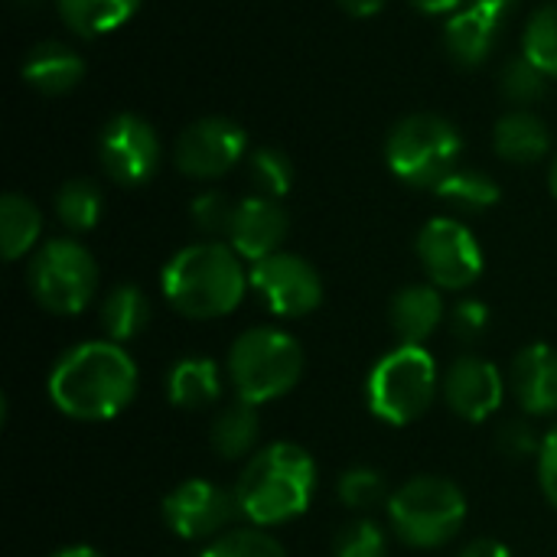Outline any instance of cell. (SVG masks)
Returning a JSON list of instances; mask_svg holds the SVG:
<instances>
[{"instance_id": "29", "label": "cell", "mask_w": 557, "mask_h": 557, "mask_svg": "<svg viewBox=\"0 0 557 557\" xmlns=\"http://www.w3.org/2000/svg\"><path fill=\"white\" fill-rule=\"evenodd\" d=\"M525 55L548 78H557V0L532 13L525 26Z\"/></svg>"}, {"instance_id": "42", "label": "cell", "mask_w": 557, "mask_h": 557, "mask_svg": "<svg viewBox=\"0 0 557 557\" xmlns=\"http://www.w3.org/2000/svg\"><path fill=\"white\" fill-rule=\"evenodd\" d=\"M52 557H104L98 555L95 548H88V545H75V548H62V552H55Z\"/></svg>"}, {"instance_id": "28", "label": "cell", "mask_w": 557, "mask_h": 557, "mask_svg": "<svg viewBox=\"0 0 557 557\" xmlns=\"http://www.w3.org/2000/svg\"><path fill=\"white\" fill-rule=\"evenodd\" d=\"M248 170H251V183L258 186V196L281 199L294 186V163L277 147H258L248 160Z\"/></svg>"}, {"instance_id": "2", "label": "cell", "mask_w": 557, "mask_h": 557, "mask_svg": "<svg viewBox=\"0 0 557 557\" xmlns=\"http://www.w3.org/2000/svg\"><path fill=\"white\" fill-rule=\"evenodd\" d=\"M238 258L242 255L222 242H199L176 251L160 277L166 304L186 320L228 317L251 284Z\"/></svg>"}, {"instance_id": "16", "label": "cell", "mask_w": 557, "mask_h": 557, "mask_svg": "<svg viewBox=\"0 0 557 557\" xmlns=\"http://www.w3.org/2000/svg\"><path fill=\"white\" fill-rule=\"evenodd\" d=\"M509 388L522 411L535 418L557 414V349L545 343L525 346L512 362Z\"/></svg>"}, {"instance_id": "5", "label": "cell", "mask_w": 557, "mask_h": 557, "mask_svg": "<svg viewBox=\"0 0 557 557\" xmlns=\"http://www.w3.org/2000/svg\"><path fill=\"white\" fill-rule=\"evenodd\" d=\"M437 395V362L424 346H398L375 362L366 398L379 421L392 428L414 424Z\"/></svg>"}, {"instance_id": "43", "label": "cell", "mask_w": 557, "mask_h": 557, "mask_svg": "<svg viewBox=\"0 0 557 557\" xmlns=\"http://www.w3.org/2000/svg\"><path fill=\"white\" fill-rule=\"evenodd\" d=\"M548 183H552V193H555V199H557V157H555V163H552V180H548Z\"/></svg>"}, {"instance_id": "33", "label": "cell", "mask_w": 557, "mask_h": 557, "mask_svg": "<svg viewBox=\"0 0 557 557\" xmlns=\"http://www.w3.org/2000/svg\"><path fill=\"white\" fill-rule=\"evenodd\" d=\"M385 552H388L385 532L369 519L346 525L333 545V557H385Z\"/></svg>"}, {"instance_id": "31", "label": "cell", "mask_w": 557, "mask_h": 557, "mask_svg": "<svg viewBox=\"0 0 557 557\" xmlns=\"http://www.w3.org/2000/svg\"><path fill=\"white\" fill-rule=\"evenodd\" d=\"M503 95L516 104H532L545 95V85H548V75L522 52L519 59H512L506 69H503Z\"/></svg>"}, {"instance_id": "26", "label": "cell", "mask_w": 557, "mask_h": 557, "mask_svg": "<svg viewBox=\"0 0 557 557\" xmlns=\"http://www.w3.org/2000/svg\"><path fill=\"white\" fill-rule=\"evenodd\" d=\"M101 209H104V196L101 186L91 180H69L55 193V212L62 225L72 232H91L101 219Z\"/></svg>"}, {"instance_id": "21", "label": "cell", "mask_w": 557, "mask_h": 557, "mask_svg": "<svg viewBox=\"0 0 557 557\" xmlns=\"http://www.w3.org/2000/svg\"><path fill=\"white\" fill-rule=\"evenodd\" d=\"M55 7L75 36L98 39L121 29L140 10V0H55Z\"/></svg>"}, {"instance_id": "38", "label": "cell", "mask_w": 557, "mask_h": 557, "mask_svg": "<svg viewBox=\"0 0 557 557\" xmlns=\"http://www.w3.org/2000/svg\"><path fill=\"white\" fill-rule=\"evenodd\" d=\"M460 557H512V552L503 545V542H493V539H480V542H473V545H467L463 548V555Z\"/></svg>"}, {"instance_id": "40", "label": "cell", "mask_w": 557, "mask_h": 557, "mask_svg": "<svg viewBox=\"0 0 557 557\" xmlns=\"http://www.w3.org/2000/svg\"><path fill=\"white\" fill-rule=\"evenodd\" d=\"M476 7H483L486 13H493L496 20H509L512 13H516V7H519V0H473Z\"/></svg>"}, {"instance_id": "35", "label": "cell", "mask_w": 557, "mask_h": 557, "mask_svg": "<svg viewBox=\"0 0 557 557\" xmlns=\"http://www.w3.org/2000/svg\"><path fill=\"white\" fill-rule=\"evenodd\" d=\"M450 326H454V336H457V339L476 343V339L486 333V326H490V310H486V304H480V300H463V304H457V310H454V317H450Z\"/></svg>"}, {"instance_id": "8", "label": "cell", "mask_w": 557, "mask_h": 557, "mask_svg": "<svg viewBox=\"0 0 557 557\" xmlns=\"http://www.w3.org/2000/svg\"><path fill=\"white\" fill-rule=\"evenodd\" d=\"M29 290L39 307L59 317L85 310L98 290V264L72 238L46 242L29 261Z\"/></svg>"}, {"instance_id": "9", "label": "cell", "mask_w": 557, "mask_h": 557, "mask_svg": "<svg viewBox=\"0 0 557 557\" xmlns=\"http://www.w3.org/2000/svg\"><path fill=\"white\" fill-rule=\"evenodd\" d=\"M418 258L441 290H467L483 274V248L457 219H431L418 235Z\"/></svg>"}, {"instance_id": "25", "label": "cell", "mask_w": 557, "mask_h": 557, "mask_svg": "<svg viewBox=\"0 0 557 557\" xmlns=\"http://www.w3.org/2000/svg\"><path fill=\"white\" fill-rule=\"evenodd\" d=\"M39 232H42L39 209L26 196L7 193L0 199V245H3V258L7 261L23 258L36 245Z\"/></svg>"}, {"instance_id": "6", "label": "cell", "mask_w": 557, "mask_h": 557, "mask_svg": "<svg viewBox=\"0 0 557 557\" xmlns=\"http://www.w3.org/2000/svg\"><path fill=\"white\" fill-rule=\"evenodd\" d=\"M398 539L411 548H441L467 522V496L444 476H414L388 503Z\"/></svg>"}, {"instance_id": "37", "label": "cell", "mask_w": 557, "mask_h": 557, "mask_svg": "<svg viewBox=\"0 0 557 557\" xmlns=\"http://www.w3.org/2000/svg\"><path fill=\"white\" fill-rule=\"evenodd\" d=\"M539 483H542L548 503L557 509V428L542 441V450H539Z\"/></svg>"}, {"instance_id": "20", "label": "cell", "mask_w": 557, "mask_h": 557, "mask_svg": "<svg viewBox=\"0 0 557 557\" xmlns=\"http://www.w3.org/2000/svg\"><path fill=\"white\" fill-rule=\"evenodd\" d=\"M493 140H496V153L509 163H539L552 147V134H548L545 121L525 108L506 114L496 124Z\"/></svg>"}, {"instance_id": "3", "label": "cell", "mask_w": 557, "mask_h": 557, "mask_svg": "<svg viewBox=\"0 0 557 557\" xmlns=\"http://www.w3.org/2000/svg\"><path fill=\"white\" fill-rule=\"evenodd\" d=\"M317 490V463L300 444H268L258 450L235 486L238 512L258 529L284 525L307 512Z\"/></svg>"}, {"instance_id": "24", "label": "cell", "mask_w": 557, "mask_h": 557, "mask_svg": "<svg viewBox=\"0 0 557 557\" xmlns=\"http://www.w3.org/2000/svg\"><path fill=\"white\" fill-rule=\"evenodd\" d=\"M147 320H150V300L134 284L114 287L101 304V326L111 343H127V339L140 336Z\"/></svg>"}, {"instance_id": "34", "label": "cell", "mask_w": 557, "mask_h": 557, "mask_svg": "<svg viewBox=\"0 0 557 557\" xmlns=\"http://www.w3.org/2000/svg\"><path fill=\"white\" fill-rule=\"evenodd\" d=\"M235 206L225 193H202L193 202V222L196 228L209 232V235H228L232 219H235Z\"/></svg>"}, {"instance_id": "23", "label": "cell", "mask_w": 557, "mask_h": 557, "mask_svg": "<svg viewBox=\"0 0 557 557\" xmlns=\"http://www.w3.org/2000/svg\"><path fill=\"white\" fill-rule=\"evenodd\" d=\"M258 434H261V418H258V405H248V401H235L228 405L215 424H212V447L222 460H242L245 454L255 450L258 444Z\"/></svg>"}, {"instance_id": "4", "label": "cell", "mask_w": 557, "mask_h": 557, "mask_svg": "<svg viewBox=\"0 0 557 557\" xmlns=\"http://www.w3.org/2000/svg\"><path fill=\"white\" fill-rule=\"evenodd\" d=\"M228 375L235 395L248 405H268L287 395L304 375V349L300 343L271 326L245 330L228 352Z\"/></svg>"}, {"instance_id": "12", "label": "cell", "mask_w": 557, "mask_h": 557, "mask_svg": "<svg viewBox=\"0 0 557 557\" xmlns=\"http://www.w3.org/2000/svg\"><path fill=\"white\" fill-rule=\"evenodd\" d=\"M251 287L264 297L271 313L277 317H307L323 304V281L310 261L300 255L277 251L258 261L251 271Z\"/></svg>"}, {"instance_id": "10", "label": "cell", "mask_w": 557, "mask_h": 557, "mask_svg": "<svg viewBox=\"0 0 557 557\" xmlns=\"http://www.w3.org/2000/svg\"><path fill=\"white\" fill-rule=\"evenodd\" d=\"M98 157L104 173L121 186H140L160 166V137L140 114H114L98 134Z\"/></svg>"}, {"instance_id": "14", "label": "cell", "mask_w": 557, "mask_h": 557, "mask_svg": "<svg viewBox=\"0 0 557 557\" xmlns=\"http://www.w3.org/2000/svg\"><path fill=\"white\" fill-rule=\"evenodd\" d=\"M506 395L503 375L493 362L480 356H460L444 375V398L463 421H486L499 411Z\"/></svg>"}, {"instance_id": "30", "label": "cell", "mask_w": 557, "mask_h": 557, "mask_svg": "<svg viewBox=\"0 0 557 557\" xmlns=\"http://www.w3.org/2000/svg\"><path fill=\"white\" fill-rule=\"evenodd\" d=\"M199 557H287V552L277 539H271L261 529H238L212 539Z\"/></svg>"}, {"instance_id": "7", "label": "cell", "mask_w": 557, "mask_h": 557, "mask_svg": "<svg viewBox=\"0 0 557 557\" xmlns=\"http://www.w3.org/2000/svg\"><path fill=\"white\" fill-rule=\"evenodd\" d=\"M460 131L441 114H408L388 134L385 160L398 180L421 189H437L460 160Z\"/></svg>"}, {"instance_id": "17", "label": "cell", "mask_w": 557, "mask_h": 557, "mask_svg": "<svg viewBox=\"0 0 557 557\" xmlns=\"http://www.w3.org/2000/svg\"><path fill=\"white\" fill-rule=\"evenodd\" d=\"M82 75H85L82 55L55 39L36 42L23 59V78L39 95H65L82 82Z\"/></svg>"}, {"instance_id": "32", "label": "cell", "mask_w": 557, "mask_h": 557, "mask_svg": "<svg viewBox=\"0 0 557 557\" xmlns=\"http://www.w3.org/2000/svg\"><path fill=\"white\" fill-rule=\"evenodd\" d=\"M336 493L349 509H369L385 499V476L372 467H352L349 473H343Z\"/></svg>"}, {"instance_id": "18", "label": "cell", "mask_w": 557, "mask_h": 557, "mask_svg": "<svg viewBox=\"0 0 557 557\" xmlns=\"http://www.w3.org/2000/svg\"><path fill=\"white\" fill-rule=\"evenodd\" d=\"M441 320L444 300L441 287L434 284H411L392 300V330L398 333L401 346H424V339L437 333Z\"/></svg>"}, {"instance_id": "11", "label": "cell", "mask_w": 557, "mask_h": 557, "mask_svg": "<svg viewBox=\"0 0 557 557\" xmlns=\"http://www.w3.org/2000/svg\"><path fill=\"white\" fill-rule=\"evenodd\" d=\"M248 150V134L228 117H199L193 121L173 147V163L193 180L225 176Z\"/></svg>"}, {"instance_id": "36", "label": "cell", "mask_w": 557, "mask_h": 557, "mask_svg": "<svg viewBox=\"0 0 557 557\" xmlns=\"http://www.w3.org/2000/svg\"><path fill=\"white\" fill-rule=\"evenodd\" d=\"M496 441H499L503 454H509L512 460H522V457H532V454L542 450V441L535 437V431L529 424H516V421L506 424Z\"/></svg>"}, {"instance_id": "1", "label": "cell", "mask_w": 557, "mask_h": 557, "mask_svg": "<svg viewBox=\"0 0 557 557\" xmlns=\"http://www.w3.org/2000/svg\"><path fill=\"white\" fill-rule=\"evenodd\" d=\"M137 395V366L121 343L72 346L49 375L52 405L75 421H111Z\"/></svg>"}, {"instance_id": "44", "label": "cell", "mask_w": 557, "mask_h": 557, "mask_svg": "<svg viewBox=\"0 0 557 557\" xmlns=\"http://www.w3.org/2000/svg\"><path fill=\"white\" fill-rule=\"evenodd\" d=\"M20 7H36V3H42V0H16Z\"/></svg>"}, {"instance_id": "22", "label": "cell", "mask_w": 557, "mask_h": 557, "mask_svg": "<svg viewBox=\"0 0 557 557\" xmlns=\"http://www.w3.org/2000/svg\"><path fill=\"white\" fill-rule=\"evenodd\" d=\"M166 395L176 408H189V411H199V408H209L219 401L222 395V375H219V366L209 362V359H183L170 369V379H166Z\"/></svg>"}, {"instance_id": "13", "label": "cell", "mask_w": 557, "mask_h": 557, "mask_svg": "<svg viewBox=\"0 0 557 557\" xmlns=\"http://www.w3.org/2000/svg\"><path fill=\"white\" fill-rule=\"evenodd\" d=\"M238 499L206 480H186L163 499V519L173 535L196 542V539H219V532L235 519Z\"/></svg>"}, {"instance_id": "41", "label": "cell", "mask_w": 557, "mask_h": 557, "mask_svg": "<svg viewBox=\"0 0 557 557\" xmlns=\"http://www.w3.org/2000/svg\"><path fill=\"white\" fill-rule=\"evenodd\" d=\"M411 3L424 13H454L457 7H463V0H411Z\"/></svg>"}, {"instance_id": "19", "label": "cell", "mask_w": 557, "mask_h": 557, "mask_svg": "<svg viewBox=\"0 0 557 557\" xmlns=\"http://www.w3.org/2000/svg\"><path fill=\"white\" fill-rule=\"evenodd\" d=\"M499 29H503V20H496L483 7L470 3L460 13H454L450 23L444 26V46L457 65L473 69L490 59V49H493Z\"/></svg>"}, {"instance_id": "15", "label": "cell", "mask_w": 557, "mask_h": 557, "mask_svg": "<svg viewBox=\"0 0 557 557\" xmlns=\"http://www.w3.org/2000/svg\"><path fill=\"white\" fill-rule=\"evenodd\" d=\"M290 219L277 199L268 196H248L235 206V219L228 228L232 248L248 261H264L281 251V242L287 238Z\"/></svg>"}, {"instance_id": "27", "label": "cell", "mask_w": 557, "mask_h": 557, "mask_svg": "<svg viewBox=\"0 0 557 557\" xmlns=\"http://www.w3.org/2000/svg\"><path fill=\"white\" fill-rule=\"evenodd\" d=\"M434 193L441 199L457 202L460 209H473V212H483V209H490V206L499 202V186L483 170H460L457 166Z\"/></svg>"}, {"instance_id": "39", "label": "cell", "mask_w": 557, "mask_h": 557, "mask_svg": "<svg viewBox=\"0 0 557 557\" xmlns=\"http://www.w3.org/2000/svg\"><path fill=\"white\" fill-rule=\"evenodd\" d=\"M349 16H375V13H382V7L388 3V0H336Z\"/></svg>"}]
</instances>
